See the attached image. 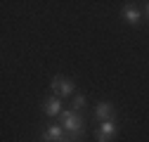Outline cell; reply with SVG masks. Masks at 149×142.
I'll use <instances>...</instances> for the list:
<instances>
[{"label":"cell","mask_w":149,"mask_h":142,"mask_svg":"<svg viewBox=\"0 0 149 142\" xmlns=\"http://www.w3.org/2000/svg\"><path fill=\"white\" fill-rule=\"evenodd\" d=\"M62 128L71 135V137H76V135H81L83 133V128H85V121H83V116L78 114V111H73V109H64L62 111Z\"/></svg>","instance_id":"cell-1"},{"label":"cell","mask_w":149,"mask_h":142,"mask_svg":"<svg viewBox=\"0 0 149 142\" xmlns=\"http://www.w3.org/2000/svg\"><path fill=\"white\" fill-rule=\"evenodd\" d=\"M50 90H52V95L54 97H73L76 95V83H73L71 78H66V76H54L52 81H50Z\"/></svg>","instance_id":"cell-2"},{"label":"cell","mask_w":149,"mask_h":142,"mask_svg":"<svg viewBox=\"0 0 149 142\" xmlns=\"http://www.w3.org/2000/svg\"><path fill=\"white\" fill-rule=\"evenodd\" d=\"M116 133H118V126H116V121L111 118V121H104L102 126H100V130H97V142H111L116 137Z\"/></svg>","instance_id":"cell-3"},{"label":"cell","mask_w":149,"mask_h":142,"mask_svg":"<svg viewBox=\"0 0 149 142\" xmlns=\"http://www.w3.org/2000/svg\"><path fill=\"white\" fill-rule=\"evenodd\" d=\"M64 137H66V130H64L62 126H54V123L47 126V128L43 130V135H40L43 142H62Z\"/></svg>","instance_id":"cell-4"},{"label":"cell","mask_w":149,"mask_h":142,"mask_svg":"<svg viewBox=\"0 0 149 142\" xmlns=\"http://www.w3.org/2000/svg\"><path fill=\"white\" fill-rule=\"evenodd\" d=\"M43 111H45V116H50V118H54V116H62V100L59 97H50V100H45V104H43Z\"/></svg>","instance_id":"cell-5"},{"label":"cell","mask_w":149,"mask_h":142,"mask_svg":"<svg viewBox=\"0 0 149 142\" xmlns=\"http://www.w3.org/2000/svg\"><path fill=\"white\" fill-rule=\"evenodd\" d=\"M95 118H100L102 123H104V121H111V118H114V104L97 102V106H95Z\"/></svg>","instance_id":"cell-6"},{"label":"cell","mask_w":149,"mask_h":142,"mask_svg":"<svg viewBox=\"0 0 149 142\" xmlns=\"http://www.w3.org/2000/svg\"><path fill=\"white\" fill-rule=\"evenodd\" d=\"M121 14H123V19H125L128 24H133V26H137V24H140V19H142L140 10H137V7H133V5H125Z\"/></svg>","instance_id":"cell-7"},{"label":"cell","mask_w":149,"mask_h":142,"mask_svg":"<svg viewBox=\"0 0 149 142\" xmlns=\"http://www.w3.org/2000/svg\"><path fill=\"white\" fill-rule=\"evenodd\" d=\"M83 106H85V97L76 93V95H73V97H71V109L81 114V109H83Z\"/></svg>","instance_id":"cell-8"},{"label":"cell","mask_w":149,"mask_h":142,"mask_svg":"<svg viewBox=\"0 0 149 142\" xmlns=\"http://www.w3.org/2000/svg\"><path fill=\"white\" fill-rule=\"evenodd\" d=\"M62 142H76V140H71V135H66V137H64Z\"/></svg>","instance_id":"cell-9"},{"label":"cell","mask_w":149,"mask_h":142,"mask_svg":"<svg viewBox=\"0 0 149 142\" xmlns=\"http://www.w3.org/2000/svg\"><path fill=\"white\" fill-rule=\"evenodd\" d=\"M147 14H149V3H147Z\"/></svg>","instance_id":"cell-10"}]
</instances>
